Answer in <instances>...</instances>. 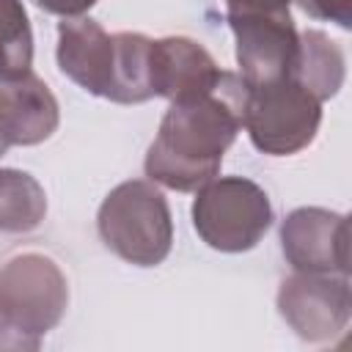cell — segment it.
Segmentation results:
<instances>
[{
  "label": "cell",
  "mask_w": 352,
  "mask_h": 352,
  "mask_svg": "<svg viewBox=\"0 0 352 352\" xmlns=\"http://www.w3.org/2000/svg\"><path fill=\"white\" fill-rule=\"evenodd\" d=\"M245 82L226 77L204 94L173 99L146 154V176L176 192H195L220 173L223 154L242 129Z\"/></svg>",
  "instance_id": "obj_1"
},
{
  "label": "cell",
  "mask_w": 352,
  "mask_h": 352,
  "mask_svg": "<svg viewBox=\"0 0 352 352\" xmlns=\"http://www.w3.org/2000/svg\"><path fill=\"white\" fill-rule=\"evenodd\" d=\"M151 38L143 33H107L91 16H72L58 25V66L82 91L140 104L154 99L148 77Z\"/></svg>",
  "instance_id": "obj_2"
},
{
  "label": "cell",
  "mask_w": 352,
  "mask_h": 352,
  "mask_svg": "<svg viewBox=\"0 0 352 352\" xmlns=\"http://www.w3.org/2000/svg\"><path fill=\"white\" fill-rule=\"evenodd\" d=\"M102 242L135 267H157L173 245V220L165 195L143 179L121 182L96 214Z\"/></svg>",
  "instance_id": "obj_3"
},
{
  "label": "cell",
  "mask_w": 352,
  "mask_h": 352,
  "mask_svg": "<svg viewBox=\"0 0 352 352\" xmlns=\"http://www.w3.org/2000/svg\"><path fill=\"white\" fill-rule=\"evenodd\" d=\"M192 226L209 248L245 253L270 231L272 206L256 182L245 176H214L195 190Z\"/></svg>",
  "instance_id": "obj_4"
},
{
  "label": "cell",
  "mask_w": 352,
  "mask_h": 352,
  "mask_svg": "<svg viewBox=\"0 0 352 352\" xmlns=\"http://www.w3.org/2000/svg\"><path fill=\"white\" fill-rule=\"evenodd\" d=\"M69 283L44 253H22L0 267V324L38 346L66 314Z\"/></svg>",
  "instance_id": "obj_5"
},
{
  "label": "cell",
  "mask_w": 352,
  "mask_h": 352,
  "mask_svg": "<svg viewBox=\"0 0 352 352\" xmlns=\"http://www.w3.org/2000/svg\"><path fill=\"white\" fill-rule=\"evenodd\" d=\"M322 124V102L294 77L245 88L242 126L250 143L270 157H289L314 143Z\"/></svg>",
  "instance_id": "obj_6"
},
{
  "label": "cell",
  "mask_w": 352,
  "mask_h": 352,
  "mask_svg": "<svg viewBox=\"0 0 352 352\" xmlns=\"http://www.w3.org/2000/svg\"><path fill=\"white\" fill-rule=\"evenodd\" d=\"M228 25L236 38V63L245 88L270 85L294 74L300 33L289 11H228Z\"/></svg>",
  "instance_id": "obj_7"
},
{
  "label": "cell",
  "mask_w": 352,
  "mask_h": 352,
  "mask_svg": "<svg viewBox=\"0 0 352 352\" xmlns=\"http://www.w3.org/2000/svg\"><path fill=\"white\" fill-rule=\"evenodd\" d=\"M278 311L302 341H330L349 322V275L294 272L278 289Z\"/></svg>",
  "instance_id": "obj_8"
},
{
  "label": "cell",
  "mask_w": 352,
  "mask_h": 352,
  "mask_svg": "<svg viewBox=\"0 0 352 352\" xmlns=\"http://www.w3.org/2000/svg\"><path fill=\"white\" fill-rule=\"evenodd\" d=\"M280 248L294 272L349 275V223L322 206H300L280 226Z\"/></svg>",
  "instance_id": "obj_9"
},
{
  "label": "cell",
  "mask_w": 352,
  "mask_h": 352,
  "mask_svg": "<svg viewBox=\"0 0 352 352\" xmlns=\"http://www.w3.org/2000/svg\"><path fill=\"white\" fill-rule=\"evenodd\" d=\"M148 77L154 96L173 102L212 91L226 77V72L214 63L204 44L187 36H165L157 41L151 38Z\"/></svg>",
  "instance_id": "obj_10"
},
{
  "label": "cell",
  "mask_w": 352,
  "mask_h": 352,
  "mask_svg": "<svg viewBox=\"0 0 352 352\" xmlns=\"http://www.w3.org/2000/svg\"><path fill=\"white\" fill-rule=\"evenodd\" d=\"M58 99L33 72L0 85V157L11 146L44 143L58 129Z\"/></svg>",
  "instance_id": "obj_11"
},
{
  "label": "cell",
  "mask_w": 352,
  "mask_h": 352,
  "mask_svg": "<svg viewBox=\"0 0 352 352\" xmlns=\"http://www.w3.org/2000/svg\"><path fill=\"white\" fill-rule=\"evenodd\" d=\"M344 74H346L344 50L322 30H302L297 66L292 77L302 82L319 102H327L344 85Z\"/></svg>",
  "instance_id": "obj_12"
},
{
  "label": "cell",
  "mask_w": 352,
  "mask_h": 352,
  "mask_svg": "<svg viewBox=\"0 0 352 352\" xmlns=\"http://www.w3.org/2000/svg\"><path fill=\"white\" fill-rule=\"evenodd\" d=\"M47 214L44 187L25 170L0 168V231L28 234Z\"/></svg>",
  "instance_id": "obj_13"
},
{
  "label": "cell",
  "mask_w": 352,
  "mask_h": 352,
  "mask_svg": "<svg viewBox=\"0 0 352 352\" xmlns=\"http://www.w3.org/2000/svg\"><path fill=\"white\" fill-rule=\"evenodd\" d=\"M33 72V30L22 0H0V82Z\"/></svg>",
  "instance_id": "obj_14"
},
{
  "label": "cell",
  "mask_w": 352,
  "mask_h": 352,
  "mask_svg": "<svg viewBox=\"0 0 352 352\" xmlns=\"http://www.w3.org/2000/svg\"><path fill=\"white\" fill-rule=\"evenodd\" d=\"M297 6L314 19L336 22L338 28L352 25V0H297Z\"/></svg>",
  "instance_id": "obj_15"
},
{
  "label": "cell",
  "mask_w": 352,
  "mask_h": 352,
  "mask_svg": "<svg viewBox=\"0 0 352 352\" xmlns=\"http://www.w3.org/2000/svg\"><path fill=\"white\" fill-rule=\"evenodd\" d=\"M38 8L50 11V14H58L63 19H72V16H82L85 11H91L96 6V0H33Z\"/></svg>",
  "instance_id": "obj_16"
},
{
  "label": "cell",
  "mask_w": 352,
  "mask_h": 352,
  "mask_svg": "<svg viewBox=\"0 0 352 352\" xmlns=\"http://www.w3.org/2000/svg\"><path fill=\"white\" fill-rule=\"evenodd\" d=\"M292 0H226L228 11H253V14H275L289 11Z\"/></svg>",
  "instance_id": "obj_17"
}]
</instances>
